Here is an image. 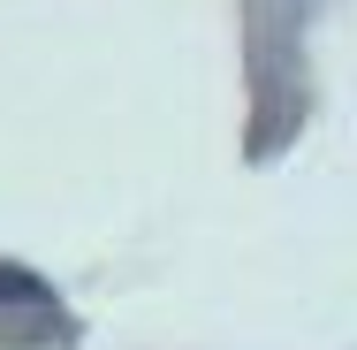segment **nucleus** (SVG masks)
I'll list each match as a JSON object with an SVG mask.
<instances>
[{
  "instance_id": "nucleus-1",
  "label": "nucleus",
  "mask_w": 357,
  "mask_h": 350,
  "mask_svg": "<svg viewBox=\"0 0 357 350\" xmlns=\"http://www.w3.org/2000/svg\"><path fill=\"white\" fill-rule=\"evenodd\" d=\"M0 297H38V282L15 275V267H0Z\"/></svg>"
}]
</instances>
